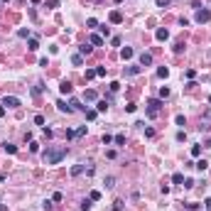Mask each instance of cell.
Here are the masks:
<instances>
[{
    "label": "cell",
    "instance_id": "6da1fadb",
    "mask_svg": "<svg viewBox=\"0 0 211 211\" xmlns=\"http://www.w3.org/2000/svg\"><path fill=\"white\" fill-rule=\"evenodd\" d=\"M64 157H67V147H57V150H44L42 152L44 165H59Z\"/></svg>",
    "mask_w": 211,
    "mask_h": 211
},
{
    "label": "cell",
    "instance_id": "7a4b0ae2",
    "mask_svg": "<svg viewBox=\"0 0 211 211\" xmlns=\"http://www.w3.org/2000/svg\"><path fill=\"white\" fill-rule=\"evenodd\" d=\"M160 108H162V101L160 98H150L147 101V115L150 118H157L160 115Z\"/></svg>",
    "mask_w": 211,
    "mask_h": 211
},
{
    "label": "cell",
    "instance_id": "3957f363",
    "mask_svg": "<svg viewBox=\"0 0 211 211\" xmlns=\"http://www.w3.org/2000/svg\"><path fill=\"white\" fill-rule=\"evenodd\" d=\"M209 20H211V12L206 7H199V10H196V22H199V25H206Z\"/></svg>",
    "mask_w": 211,
    "mask_h": 211
},
{
    "label": "cell",
    "instance_id": "277c9868",
    "mask_svg": "<svg viewBox=\"0 0 211 211\" xmlns=\"http://www.w3.org/2000/svg\"><path fill=\"white\" fill-rule=\"evenodd\" d=\"M2 106H7V108H17V106H20V98H17V96H5V98H2Z\"/></svg>",
    "mask_w": 211,
    "mask_h": 211
},
{
    "label": "cell",
    "instance_id": "5b68a950",
    "mask_svg": "<svg viewBox=\"0 0 211 211\" xmlns=\"http://www.w3.org/2000/svg\"><path fill=\"white\" fill-rule=\"evenodd\" d=\"M108 20H110L113 25H120V22H123V15H120V10H110V15H108Z\"/></svg>",
    "mask_w": 211,
    "mask_h": 211
},
{
    "label": "cell",
    "instance_id": "8992f818",
    "mask_svg": "<svg viewBox=\"0 0 211 211\" xmlns=\"http://www.w3.org/2000/svg\"><path fill=\"white\" fill-rule=\"evenodd\" d=\"M155 37H157V42H167V39H170V30H165V27H160V30L155 32Z\"/></svg>",
    "mask_w": 211,
    "mask_h": 211
},
{
    "label": "cell",
    "instance_id": "52a82bcc",
    "mask_svg": "<svg viewBox=\"0 0 211 211\" xmlns=\"http://www.w3.org/2000/svg\"><path fill=\"white\" fill-rule=\"evenodd\" d=\"M120 57L128 62V59H133V57H135V49H133V47H123V49H120Z\"/></svg>",
    "mask_w": 211,
    "mask_h": 211
},
{
    "label": "cell",
    "instance_id": "ba28073f",
    "mask_svg": "<svg viewBox=\"0 0 211 211\" xmlns=\"http://www.w3.org/2000/svg\"><path fill=\"white\" fill-rule=\"evenodd\" d=\"M152 64V54L150 52H142L140 54V67H150Z\"/></svg>",
    "mask_w": 211,
    "mask_h": 211
},
{
    "label": "cell",
    "instance_id": "9c48e42d",
    "mask_svg": "<svg viewBox=\"0 0 211 211\" xmlns=\"http://www.w3.org/2000/svg\"><path fill=\"white\" fill-rule=\"evenodd\" d=\"M59 91H62L64 96H69L71 91H74V88H71V81H62V84H59Z\"/></svg>",
    "mask_w": 211,
    "mask_h": 211
},
{
    "label": "cell",
    "instance_id": "30bf717a",
    "mask_svg": "<svg viewBox=\"0 0 211 211\" xmlns=\"http://www.w3.org/2000/svg\"><path fill=\"white\" fill-rule=\"evenodd\" d=\"M2 150H5L7 155H15V152H17V145H12V142H2Z\"/></svg>",
    "mask_w": 211,
    "mask_h": 211
},
{
    "label": "cell",
    "instance_id": "8fae6325",
    "mask_svg": "<svg viewBox=\"0 0 211 211\" xmlns=\"http://www.w3.org/2000/svg\"><path fill=\"white\" fill-rule=\"evenodd\" d=\"M57 108H59L62 113H71V110H74V108H71V106L67 103V101H57Z\"/></svg>",
    "mask_w": 211,
    "mask_h": 211
},
{
    "label": "cell",
    "instance_id": "7c38bea8",
    "mask_svg": "<svg viewBox=\"0 0 211 211\" xmlns=\"http://www.w3.org/2000/svg\"><path fill=\"white\" fill-rule=\"evenodd\" d=\"M84 98H86V101H98V93H96L93 88H88V91L84 93Z\"/></svg>",
    "mask_w": 211,
    "mask_h": 211
},
{
    "label": "cell",
    "instance_id": "4fadbf2b",
    "mask_svg": "<svg viewBox=\"0 0 211 211\" xmlns=\"http://www.w3.org/2000/svg\"><path fill=\"white\" fill-rule=\"evenodd\" d=\"M194 167H196L199 172H206V170H209V162H206V160H199V162H194Z\"/></svg>",
    "mask_w": 211,
    "mask_h": 211
},
{
    "label": "cell",
    "instance_id": "5bb4252c",
    "mask_svg": "<svg viewBox=\"0 0 211 211\" xmlns=\"http://www.w3.org/2000/svg\"><path fill=\"white\" fill-rule=\"evenodd\" d=\"M140 71H142V67L138 64V67H128V69H125V74H128V76H138Z\"/></svg>",
    "mask_w": 211,
    "mask_h": 211
},
{
    "label": "cell",
    "instance_id": "9a60e30c",
    "mask_svg": "<svg viewBox=\"0 0 211 211\" xmlns=\"http://www.w3.org/2000/svg\"><path fill=\"white\" fill-rule=\"evenodd\" d=\"M84 170H86L84 165H74V167H71V177H79V174H84Z\"/></svg>",
    "mask_w": 211,
    "mask_h": 211
},
{
    "label": "cell",
    "instance_id": "2e32d148",
    "mask_svg": "<svg viewBox=\"0 0 211 211\" xmlns=\"http://www.w3.org/2000/svg\"><path fill=\"white\" fill-rule=\"evenodd\" d=\"M88 44H93V47H101V44H103V37H101V35H91V42H88Z\"/></svg>",
    "mask_w": 211,
    "mask_h": 211
},
{
    "label": "cell",
    "instance_id": "e0dca14e",
    "mask_svg": "<svg viewBox=\"0 0 211 211\" xmlns=\"http://www.w3.org/2000/svg\"><path fill=\"white\" fill-rule=\"evenodd\" d=\"M93 52V44H84V47H79V54L84 57V54H91Z\"/></svg>",
    "mask_w": 211,
    "mask_h": 211
},
{
    "label": "cell",
    "instance_id": "ac0fdd59",
    "mask_svg": "<svg viewBox=\"0 0 211 211\" xmlns=\"http://www.w3.org/2000/svg\"><path fill=\"white\" fill-rule=\"evenodd\" d=\"M71 64H74V67H81V64H84V57H81V54H74V57H71Z\"/></svg>",
    "mask_w": 211,
    "mask_h": 211
},
{
    "label": "cell",
    "instance_id": "d6986e66",
    "mask_svg": "<svg viewBox=\"0 0 211 211\" xmlns=\"http://www.w3.org/2000/svg\"><path fill=\"white\" fill-rule=\"evenodd\" d=\"M172 182H174V184H184V174H182V172H174V174H172Z\"/></svg>",
    "mask_w": 211,
    "mask_h": 211
},
{
    "label": "cell",
    "instance_id": "ffe728a7",
    "mask_svg": "<svg viewBox=\"0 0 211 211\" xmlns=\"http://www.w3.org/2000/svg\"><path fill=\"white\" fill-rule=\"evenodd\" d=\"M157 76H160V79H167V76H170V69H167V67H160V69H157Z\"/></svg>",
    "mask_w": 211,
    "mask_h": 211
},
{
    "label": "cell",
    "instance_id": "44dd1931",
    "mask_svg": "<svg viewBox=\"0 0 211 211\" xmlns=\"http://www.w3.org/2000/svg\"><path fill=\"white\" fill-rule=\"evenodd\" d=\"M84 135H86V125H81V128L74 130V138H84Z\"/></svg>",
    "mask_w": 211,
    "mask_h": 211
},
{
    "label": "cell",
    "instance_id": "7402d4cb",
    "mask_svg": "<svg viewBox=\"0 0 211 211\" xmlns=\"http://www.w3.org/2000/svg\"><path fill=\"white\" fill-rule=\"evenodd\" d=\"M71 108H74V110H86V108H84V106H81V103H79V101H76V98H71Z\"/></svg>",
    "mask_w": 211,
    "mask_h": 211
},
{
    "label": "cell",
    "instance_id": "603a6c76",
    "mask_svg": "<svg viewBox=\"0 0 211 211\" xmlns=\"http://www.w3.org/2000/svg\"><path fill=\"white\" fill-rule=\"evenodd\" d=\"M27 47H30V49H32V52H35V49H39V42H37L35 37H32V39H30V42H27Z\"/></svg>",
    "mask_w": 211,
    "mask_h": 211
},
{
    "label": "cell",
    "instance_id": "cb8c5ba5",
    "mask_svg": "<svg viewBox=\"0 0 211 211\" xmlns=\"http://www.w3.org/2000/svg\"><path fill=\"white\" fill-rule=\"evenodd\" d=\"M160 98H170V88H167V86L160 88Z\"/></svg>",
    "mask_w": 211,
    "mask_h": 211
},
{
    "label": "cell",
    "instance_id": "d4e9b609",
    "mask_svg": "<svg viewBox=\"0 0 211 211\" xmlns=\"http://www.w3.org/2000/svg\"><path fill=\"white\" fill-rule=\"evenodd\" d=\"M192 155L199 157V155H201V145H192Z\"/></svg>",
    "mask_w": 211,
    "mask_h": 211
},
{
    "label": "cell",
    "instance_id": "484cf974",
    "mask_svg": "<svg viewBox=\"0 0 211 211\" xmlns=\"http://www.w3.org/2000/svg\"><path fill=\"white\" fill-rule=\"evenodd\" d=\"M96 108H98L101 113H103V110H108V101H98V103H96Z\"/></svg>",
    "mask_w": 211,
    "mask_h": 211
},
{
    "label": "cell",
    "instance_id": "4316f807",
    "mask_svg": "<svg viewBox=\"0 0 211 211\" xmlns=\"http://www.w3.org/2000/svg\"><path fill=\"white\" fill-rule=\"evenodd\" d=\"M106 187H108V189H110V187H115V177H106V182H103Z\"/></svg>",
    "mask_w": 211,
    "mask_h": 211
},
{
    "label": "cell",
    "instance_id": "83f0119b",
    "mask_svg": "<svg viewBox=\"0 0 211 211\" xmlns=\"http://www.w3.org/2000/svg\"><path fill=\"white\" fill-rule=\"evenodd\" d=\"M91 209V199H84V201H81V211H88Z\"/></svg>",
    "mask_w": 211,
    "mask_h": 211
},
{
    "label": "cell",
    "instance_id": "f1b7e54d",
    "mask_svg": "<svg viewBox=\"0 0 211 211\" xmlns=\"http://www.w3.org/2000/svg\"><path fill=\"white\" fill-rule=\"evenodd\" d=\"M113 204H115V206H113V211H123V199H115Z\"/></svg>",
    "mask_w": 211,
    "mask_h": 211
},
{
    "label": "cell",
    "instance_id": "f546056e",
    "mask_svg": "<svg viewBox=\"0 0 211 211\" xmlns=\"http://www.w3.org/2000/svg\"><path fill=\"white\" fill-rule=\"evenodd\" d=\"M113 142H115V145H125V135H115Z\"/></svg>",
    "mask_w": 211,
    "mask_h": 211
},
{
    "label": "cell",
    "instance_id": "4dcf8cb0",
    "mask_svg": "<svg viewBox=\"0 0 211 211\" xmlns=\"http://www.w3.org/2000/svg\"><path fill=\"white\" fill-rule=\"evenodd\" d=\"M86 25H88V27H91V30H93V27H98V22H96V20H93V17H88V20H86Z\"/></svg>",
    "mask_w": 211,
    "mask_h": 211
},
{
    "label": "cell",
    "instance_id": "1f68e13d",
    "mask_svg": "<svg viewBox=\"0 0 211 211\" xmlns=\"http://www.w3.org/2000/svg\"><path fill=\"white\" fill-rule=\"evenodd\" d=\"M182 187H184V189H192V187H194V179H184V184H182Z\"/></svg>",
    "mask_w": 211,
    "mask_h": 211
},
{
    "label": "cell",
    "instance_id": "d6a6232c",
    "mask_svg": "<svg viewBox=\"0 0 211 211\" xmlns=\"http://www.w3.org/2000/svg\"><path fill=\"white\" fill-rule=\"evenodd\" d=\"M88 199H91V201H98V199H101V192H91V196H88Z\"/></svg>",
    "mask_w": 211,
    "mask_h": 211
},
{
    "label": "cell",
    "instance_id": "836d02e7",
    "mask_svg": "<svg viewBox=\"0 0 211 211\" xmlns=\"http://www.w3.org/2000/svg\"><path fill=\"white\" fill-rule=\"evenodd\" d=\"M177 140L184 142V140H187V133H184V130H179V133H177Z\"/></svg>",
    "mask_w": 211,
    "mask_h": 211
},
{
    "label": "cell",
    "instance_id": "e575fe53",
    "mask_svg": "<svg viewBox=\"0 0 211 211\" xmlns=\"http://www.w3.org/2000/svg\"><path fill=\"white\" fill-rule=\"evenodd\" d=\"M184 76H187V79H189V81H192V79H194V76H196V71H194V69H187V74H184Z\"/></svg>",
    "mask_w": 211,
    "mask_h": 211
},
{
    "label": "cell",
    "instance_id": "d590c367",
    "mask_svg": "<svg viewBox=\"0 0 211 211\" xmlns=\"http://www.w3.org/2000/svg\"><path fill=\"white\" fill-rule=\"evenodd\" d=\"M125 110H128V113H135V110H138V106H135V103H128V106H125Z\"/></svg>",
    "mask_w": 211,
    "mask_h": 211
},
{
    "label": "cell",
    "instance_id": "8d00e7d4",
    "mask_svg": "<svg viewBox=\"0 0 211 211\" xmlns=\"http://www.w3.org/2000/svg\"><path fill=\"white\" fill-rule=\"evenodd\" d=\"M42 206H44V211H52V209H54V204H52V201H49V199H47V201H44V204H42Z\"/></svg>",
    "mask_w": 211,
    "mask_h": 211
},
{
    "label": "cell",
    "instance_id": "74e56055",
    "mask_svg": "<svg viewBox=\"0 0 211 211\" xmlns=\"http://www.w3.org/2000/svg\"><path fill=\"white\" fill-rule=\"evenodd\" d=\"M96 76H106V67H96Z\"/></svg>",
    "mask_w": 211,
    "mask_h": 211
},
{
    "label": "cell",
    "instance_id": "f35d334b",
    "mask_svg": "<svg viewBox=\"0 0 211 211\" xmlns=\"http://www.w3.org/2000/svg\"><path fill=\"white\" fill-rule=\"evenodd\" d=\"M96 76V69H86V79H93Z\"/></svg>",
    "mask_w": 211,
    "mask_h": 211
},
{
    "label": "cell",
    "instance_id": "ab89813d",
    "mask_svg": "<svg viewBox=\"0 0 211 211\" xmlns=\"http://www.w3.org/2000/svg\"><path fill=\"white\" fill-rule=\"evenodd\" d=\"M32 93H35V96H37V93H42V84H37V86H32Z\"/></svg>",
    "mask_w": 211,
    "mask_h": 211
},
{
    "label": "cell",
    "instance_id": "60d3db41",
    "mask_svg": "<svg viewBox=\"0 0 211 211\" xmlns=\"http://www.w3.org/2000/svg\"><path fill=\"white\" fill-rule=\"evenodd\" d=\"M30 152H39V145L37 142H30Z\"/></svg>",
    "mask_w": 211,
    "mask_h": 211
},
{
    "label": "cell",
    "instance_id": "b9f144b4",
    "mask_svg": "<svg viewBox=\"0 0 211 211\" xmlns=\"http://www.w3.org/2000/svg\"><path fill=\"white\" fill-rule=\"evenodd\" d=\"M113 142V135H103V145H110Z\"/></svg>",
    "mask_w": 211,
    "mask_h": 211
},
{
    "label": "cell",
    "instance_id": "7bdbcfd3",
    "mask_svg": "<svg viewBox=\"0 0 211 211\" xmlns=\"http://www.w3.org/2000/svg\"><path fill=\"white\" fill-rule=\"evenodd\" d=\"M108 35H110V32H108V27H106V25H103V27H101V37H103V39H106V37H108Z\"/></svg>",
    "mask_w": 211,
    "mask_h": 211
},
{
    "label": "cell",
    "instance_id": "ee69618b",
    "mask_svg": "<svg viewBox=\"0 0 211 211\" xmlns=\"http://www.w3.org/2000/svg\"><path fill=\"white\" fill-rule=\"evenodd\" d=\"M157 5H160V7H167V5H170V0H157Z\"/></svg>",
    "mask_w": 211,
    "mask_h": 211
},
{
    "label": "cell",
    "instance_id": "f6af8a7d",
    "mask_svg": "<svg viewBox=\"0 0 211 211\" xmlns=\"http://www.w3.org/2000/svg\"><path fill=\"white\" fill-rule=\"evenodd\" d=\"M204 204H206V209L211 211V196H209V199H206V201H204Z\"/></svg>",
    "mask_w": 211,
    "mask_h": 211
},
{
    "label": "cell",
    "instance_id": "bcb514c9",
    "mask_svg": "<svg viewBox=\"0 0 211 211\" xmlns=\"http://www.w3.org/2000/svg\"><path fill=\"white\" fill-rule=\"evenodd\" d=\"M2 115H5V106H0V118H2Z\"/></svg>",
    "mask_w": 211,
    "mask_h": 211
},
{
    "label": "cell",
    "instance_id": "7dc6e473",
    "mask_svg": "<svg viewBox=\"0 0 211 211\" xmlns=\"http://www.w3.org/2000/svg\"><path fill=\"white\" fill-rule=\"evenodd\" d=\"M206 147H211V138H206Z\"/></svg>",
    "mask_w": 211,
    "mask_h": 211
},
{
    "label": "cell",
    "instance_id": "c3c4849f",
    "mask_svg": "<svg viewBox=\"0 0 211 211\" xmlns=\"http://www.w3.org/2000/svg\"><path fill=\"white\" fill-rule=\"evenodd\" d=\"M2 2H10V0H2Z\"/></svg>",
    "mask_w": 211,
    "mask_h": 211
},
{
    "label": "cell",
    "instance_id": "681fc988",
    "mask_svg": "<svg viewBox=\"0 0 211 211\" xmlns=\"http://www.w3.org/2000/svg\"><path fill=\"white\" fill-rule=\"evenodd\" d=\"M209 103H211V96H209Z\"/></svg>",
    "mask_w": 211,
    "mask_h": 211
}]
</instances>
